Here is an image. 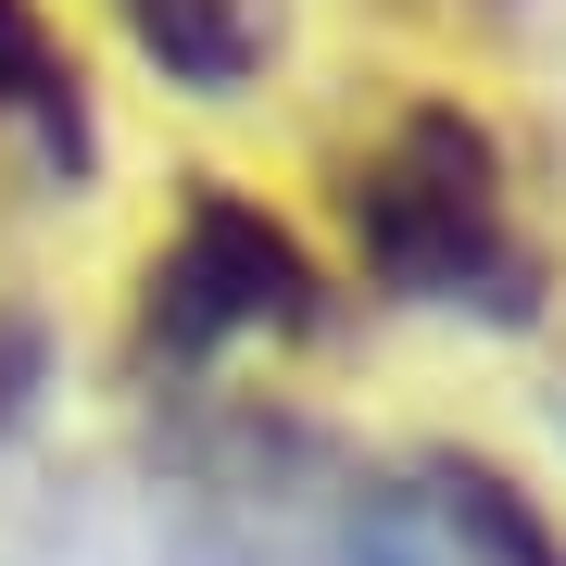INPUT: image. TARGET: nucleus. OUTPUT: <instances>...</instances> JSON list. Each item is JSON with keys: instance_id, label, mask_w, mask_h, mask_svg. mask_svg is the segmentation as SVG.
<instances>
[{"instance_id": "obj_1", "label": "nucleus", "mask_w": 566, "mask_h": 566, "mask_svg": "<svg viewBox=\"0 0 566 566\" xmlns=\"http://www.w3.org/2000/svg\"><path fill=\"white\" fill-rule=\"evenodd\" d=\"M164 566H403L390 465L277 403H214L164 441Z\"/></svg>"}, {"instance_id": "obj_2", "label": "nucleus", "mask_w": 566, "mask_h": 566, "mask_svg": "<svg viewBox=\"0 0 566 566\" xmlns=\"http://www.w3.org/2000/svg\"><path fill=\"white\" fill-rule=\"evenodd\" d=\"M353 252H365L378 290L479 315V327H542V303H554V264H542V240H528L516 202H504V139L465 102H416L378 151H365Z\"/></svg>"}, {"instance_id": "obj_3", "label": "nucleus", "mask_w": 566, "mask_h": 566, "mask_svg": "<svg viewBox=\"0 0 566 566\" xmlns=\"http://www.w3.org/2000/svg\"><path fill=\"white\" fill-rule=\"evenodd\" d=\"M252 327L315 340L327 327V277L252 189H189L177 227H164V252H151V290H139V365L189 378V365H214Z\"/></svg>"}, {"instance_id": "obj_4", "label": "nucleus", "mask_w": 566, "mask_h": 566, "mask_svg": "<svg viewBox=\"0 0 566 566\" xmlns=\"http://www.w3.org/2000/svg\"><path fill=\"white\" fill-rule=\"evenodd\" d=\"M390 554L403 566H566L554 516L465 441H428L390 465Z\"/></svg>"}, {"instance_id": "obj_5", "label": "nucleus", "mask_w": 566, "mask_h": 566, "mask_svg": "<svg viewBox=\"0 0 566 566\" xmlns=\"http://www.w3.org/2000/svg\"><path fill=\"white\" fill-rule=\"evenodd\" d=\"M139 63L189 102H240V88L277 63V0H114Z\"/></svg>"}, {"instance_id": "obj_6", "label": "nucleus", "mask_w": 566, "mask_h": 566, "mask_svg": "<svg viewBox=\"0 0 566 566\" xmlns=\"http://www.w3.org/2000/svg\"><path fill=\"white\" fill-rule=\"evenodd\" d=\"M0 139L39 151V177H63V189L88 177V88L39 0H0Z\"/></svg>"}, {"instance_id": "obj_7", "label": "nucleus", "mask_w": 566, "mask_h": 566, "mask_svg": "<svg viewBox=\"0 0 566 566\" xmlns=\"http://www.w3.org/2000/svg\"><path fill=\"white\" fill-rule=\"evenodd\" d=\"M39 390H51V327L25 315V303H0V441L39 416Z\"/></svg>"}, {"instance_id": "obj_8", "label": "nucleus", "mask_w": 566, "mask_h": 566, "mask_svg": "<svg viewBox=\"0 0 566 566\" xmlns=\"http://www.w3.org/2000/svg\"><path fill=\"white\" fill-rule=\"evenodd\" d=\"M554 416H566V390H554Z\"/></svg>"}]
</instances>
